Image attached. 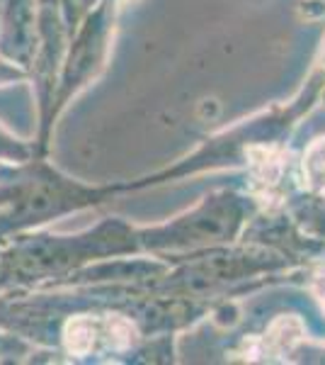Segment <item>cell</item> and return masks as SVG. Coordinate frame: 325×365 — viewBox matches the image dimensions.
Masks as SVG:
<instances>
[{"label": "cell", "instance_id": "6", "mask_svg": "<svg viewBox=\"0 0 325 365\" xmlns=\"http://www.w3.org/2000/svg\"><path fill=\"white\" fill-rule=\"evenodd\" d=\"M318 295H321V302H323V309H325V278H323V290H318Z\"/></svg>", "mask_w": 325, "mask_h": 365}, {"label": "cell", "instance_id": "2", "mask_svg": "<svg viewBox=\"0 0 325 365\" xmlns=\"http://www.w3.org/2000/svg\"><path fill=\"white\" fill-rule=\"evenodd\" d=\"M252 170V187L260 200H279L282 197V180L289 170V154L279 149H262L252 146L247 151Z\"/></svg>", "mask_w": 325, "mask_h": 365}, {"label": "cell", "instance_id": "4", "mask_svg": "<svg viewBox=\"0 0 325 365\" xmlns=\"http://www.w3.org/2000/svg\"><path fill=\"white\" fill-rule=\"evenodd\" d=\"M107 331H110V346L114 351H127L139 341V331L127 317L122 314H107Z\"/></svg>", "mask_w": 325, "mask_h": 365}, {"label": "cell", "instance_id": "3", "mask_svg": "<svg viewBox=\"0 0 325 365\" xmlns=\"http://www.w3.org/2000/svg\"><path fill=\"white\" fill-rule=\"evenodd\" d=\"M100 341H105V346H110V331H107V322L97 319L90 314H80L73 317L66 329H63V344L73 356H87L97 349ZM112 349V346H110Z\"/></svg>", "mask_w": 325, "mask_h": 365}, {"label": "cell", "instance_id": "5", "mask_svg": "<svg viewBox=\"0 0 325 365\" xmlns=\"http://www.w3.org/2000/svg\"><path fill=\"white\" fill-rule=\"evenodd\" d=\"M304 175L311 185H325V139H316L306 151Z\"/></svg>", "mask_w": 325, "mask_h": 365}, {"label": "cell", "instance_id": "1", "mask_svg": "<svg viewBox=\"0 0 325 365\" xmlns=\"http://www.w3.org/2000/svg\"><path fill=\"white\" fill-rule=\"evenodd\" d=\"M306 327L299 317L284 314L277 317L270 324L267 334L255 341H250V349H247V358L250 361H282L289 356L297 346L304 341Z\"/></svg>", "mask_w": 325, "mask_h": 365}]
</instances>
